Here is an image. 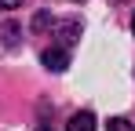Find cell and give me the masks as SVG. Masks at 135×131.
Instances as JSON below:
<instances>
[{"label":"cell","instance_id":"9","mask_svg":"<svg viewBox=\"0 0 135 131\" xmlns=\"http://www.w3.org/2000/svg\"><path fill=\"white\" fill-rule=\"evenodd\" d=\"M132 29H135V18H132Z\"/></svg>","mask_w":135,"mask_h":131},{"label":"cell","instance_id":"4","mask_svg":"<svg viewBox=\"0 0 135 131\" xmlns=\"http://www.w3.org/2000/svg\"><path fill=\"white\" fill-rule=\"evenodd\" d=\"M18 33H22V29H18V22H4V26H0V40L7 44V47H15V44H18Z\"/></svg>","mask_w":135,"mask_h":131},{"label":"cell","instance_id":"5","mask_svg":"<svg viewBox=\"0 0 135 131\" xmlns=\"http://www.w3.org/2000/svg\"><path fill=\"white\" fill-rule=\"evenodd\" d=\"M106 131H135V124H128L124 117H113L110 124H106Z\"/></svg>","mask_w":135,"mask_h":131},{"label":"cell","instance_id":"3","mask_svg":"<svg viewBox=\"0 0 135 131\" xmlns=\"http://www.w3.org/2000/svg\"><path fill=\"white\" fill-rule=\"evenodd\" d=\"M59 37H62V44H77L80 40V22H62V26H59Z\"/></svg>","mask_w":135,"mask_h":131},{"label":"cell","instance_id":"7","mask_svg":"<svg viewBox=\"0 0 135 131\" xmlns=\"http://www.w3.org/2000/svg\"><path fill=\"white\" fill-rule=\"evenodd\" d=\"M22 0H0V11H11V7H18Z\"/></svg>","mask_w":135,"mask_h":131},{"label":"cell","instance_id":"8","mask_svg":"<svg viewBox=\"0 0 135 131\" xmlns=\"http://www.w3.org/2000/svg\"><path fill=\"white\" fill-rule=\"evenodd\" d=\"M37 131H51V128H37Z\"/></svg>","mask_w":135,"mask_h":131},{"label":"cell","instance_id":"6","mask_svg":"<svg viewBox=\"0 0 135 131\" xmlns=\"http://www.w3.org/2000/svg\"><path fill=\"white\" fill-rule=\"evenodd\" d=\"M47 26H51V15H47V11H40V15L33 18V29H47Z\"/></svg>","mask_w":135,"mask_h":131},{"label":"cell","instance_id":"1","mask_svg":"<svg viewBox=\"0 0 135 131\" xmlns=\"http://www.w3.org/2000/svg\"><path fill=\"white\" fill-rule=\"evenodd\" d=\"M40 62H44L51 73H62V69L69 66V51L66 47H47L44 55H40Z\"/></svg>","mask_w":135,"mask_h":131},{"label":"cell","instance_id":"2","mask_svg":"<svg viewBox=\"0 0 135 131\" xmlns=\"http://www.w3.org/2000/svg\"><path fill=\"white\" fill-rule=\"evenodd\" d=\"M66 131H95V117H91L88 109H84V113H73L69 124H66Z\"/></svg>","mask_w":135,"mask_h":131}]
</instances>
